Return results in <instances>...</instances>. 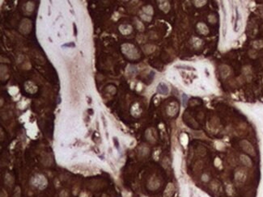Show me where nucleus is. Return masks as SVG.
I'll use <instances>...</instances> for the list:
<instances>
[{"label": "nucleus", "instance_id": "f257e3e1", "mask_svg": "<svg viewBox=\"0 0 263 197\" xmlns=\"http://www.w3.org/2000/svg\"><path fill=\"white\" fill-rule=\"evenodd\" d=\"M157 91L161 94H167L169 91L168 86L163 82H160L157 86Z\"/></svg>", "mask_w": 263, "mask_h": 197}, {"label": "nucleus", "instance_id": "f03ea898", "mask_svg": "<svg viewBox=\"0 0 263 197\" xmlns=\"http://www.w3.org/2000/svg\"><path fill=\"white\" fill-rule=\"evenodd\" d=\"M242 147L247 153H249L250 154H253V155L254 154V148L248 141H242Z\"/></svg>", "mask_w": 263, "mask_h": 197}, {"label": "nucleus", "instance_id": "20e7f679", "mask_svg": "<svg viewBox=\"0 0 263 197\" xmlns=\"http://www.w3.org/2000/svg\"><path fill=\"white\" fill-rule=\"evenodd\" d=\"M182 98H183V105H184V106H186V100H187L188 97H187V95H186V94H184L183 95H182Z\"/></svg>", "mask_w": 263, "mask_h": 197}, {"label": "nucleus", "instance_id": "7ed1b4c3", "mask_svg": "<svg viewBox=\"0 0 263 197\" xmlns=\"http://www.w3.org/2000/svg\"><path fill=\"white\" fill-rule=\"evenodd\" d=\"M241 161H242V162H243L245 165H246V166H251V161H250V159L248 157L245 156V155H242V156H241Z\"/></svg>", "mask_w": 263, "mask_h": 197}]
</instances>
